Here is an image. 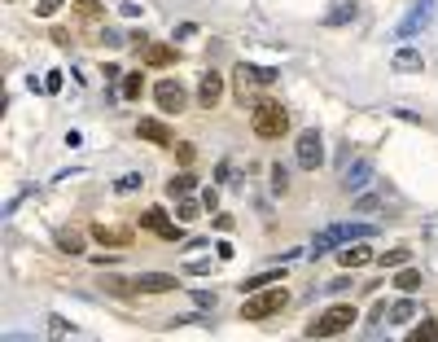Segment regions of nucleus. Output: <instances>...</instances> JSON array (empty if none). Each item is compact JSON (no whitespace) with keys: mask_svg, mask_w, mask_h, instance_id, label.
<instances>
[{"mask_svg":"<svg viewBox=\"0 0 438 342\" xmlns=\"http://www.w3.org/2000/svg\"><path fill=\"white\" fill-rule=\"evenodd\" d=\"M395 285L403 290V294H416V290H421V272H416V268H399Z\"/></svg>","mask_w":438,"mask_h":342,"instance_id":"nucleus-24","label":"nucleus"},{"mask_svg":"<svg viewBox=\"0 0 438 342\" xmlns=\"http://www.w3.org/2000/svg\"><path fill=\"white\" fill-rule=\"evenodd\" d=\"M277 281H281V268L277 272H258V276H250V281H241V294H258V290H268Z\"/></svg>","mask_w":438,"mask_h":342,"instance_id":"nucleus-20","label":"nucleus"},{"mask_svg":"<svg viewBox=\"0 0 438 342\" xmlns=\"http://www.w3.org/2000/svg\"><path fill=\"white\" fill-rule=\"evenodd\" d=\"M75 13H79V18H101V5H96V0H75Z\"/></svg>","mask_w":438,"mask_h":342,"instance_id":"nucleus-30","label":"nucleus"},{"mask_svg":"<svg viewBox=\"0 0 438 342\" xmlns=\"http://www.w3.org/2000/svg\"><path fill=\"white\" fill-rule=\"evenodd\" d=\"M175 220H180V224H193V220H202V206L193 202V198H180V202H175Z\"/></svg>","mask_w":438,"mask_h":342,"instance_id":"nucleus-25","label":"nucleus"},{"mask_svg":"<svg viewBox=\"0 0 438 342\" xmlns=\"http://www.w3.org/2000/svg\"><path fill=\"white\" fill-rule=\"evenodd\" d=\"M105 290L115 299H132V281H123V276H105Z\"/></svg>","mask_w":438,"mask_h":342,"instance_id":"nucleus-28","label":"nucleus"},{"mask_svg":"<svg viewBox=\"0 0 438 342\" xmlns=\"http://www.w3.org/2000/svg\"><path fill=\"white\" fill-rule=\"evenodd\" d=\"M57 250L79 255V250H84V233H79V228H57Z\"/></svg>","mask_w":438,"mask_h":342,"instance_id":"nucleus-18","label":"nucleus"},{"mask_svg":"<svg viewBox=\"0 0 438 342\" xmlns=\"http://www.w3.org/2000/svg\"><path fill=\"white\" fill-rule=\"evenodd\" d=\"M250 123H254V136H263V141H281L289 132V114H285L281 101H258Z\"/></svg>","mask_w":438,"mask_h":342,"instance_id":"nucleus-1","label":"nucleus"},{"mask_svg":"<svg viewBox=\"0 0 438 342\" xmlns=\"http://www.w3.org/2000/svg\"><path fill=\"white\" fill-rule=\"evenodd\" d=\"M351 320H360V316H355V307H351V303H337V307H329L320 320L307 325V338H337V334L351 329Z\"/></svg>","mask_w":438,"mask_h":342,"instance_id":"nucleus-3","label":"nucleus"},{"mask_svg":"<svg viewBox=\"0 0 438 342\" xmlns=\"http://www.w3.org/2000/svg\"><path fill=\"white\" fill-rule=\"evenodd\" d=\"M175 158H180V162H184V167H189V162H193V158H198V150H193V145H189V141H175Z\"/></svg>","mask_w":438,"mask_h":342,"instance_id":"nucleus-35","label":"nucleus"},{"mask_svg":"<svg viewBox=\"0 0 438 342\" xmlns=\"http://www.w3.org/2000/svg\"><path fill=\"white\" fill-rule=\"evenodd\" d=\"M44 92H61V71H48L44 75Z\"/></svg>","mask_w":438,"mask_h":342,"instance_id":"nucleus-37","label":"nucleus"},{"mask_svg":"<svg viewBox=\"0 0 438 342\" xmlns=\"http://www.w3.org/2000/svg\"><path fill=\"white\" fill-rule=\"evenodd\" d=\"M337 259H342V268H364V264H372V259H377V255H372V250L364 246V241H355V246L337 250Z\"/></svg>","mask_w":438,"mask_h":342,"instance_id":"nucleus-16","label":"nucleus"},{"mask_svg":"<svg viewBox=\"0 0 438 342\" xmlns=\"http://www.w3.org/2000/svg\"><path fill=\"white\" fill-rule=\"evenodd\" d=\"M61 5H66V0H36V13H40V18H53Z\"/></svg>","mask_w":438,"mask_h":342,"instance_id":"nucleus-32","label":"nucleus"},{"mask_svg":"<svg viewBox=\"0 0 438 342\" xmlns=\"http://www.w3.org/2000/svg\"><path fill=\"white\" fill-rule=\"evenodd\" d=\"M48 338H53V342L66 338V320H61V316H48Z\"/></svg>","mask_w":438,"mask_h":342,"instance_id":"nucleus-34","label":"nucleus"},{"mask_svg":"<svg viewBox=\"0 0 438 342\" xmlns=\"http://www.w3.org/2000/svg\"><path fill=\"white\" fill-rule=\"evenodd\" d=\"M368 237H377V228H372V224H333V228H324V233L312 241V255L320 259L324 250H333L337 241H368Z\"/></svg>","mask_w":438,"mask_h":342,"instance_id":"nucleus-2","label":"nucleus"},{"mask_svg":"<svg viewBox=\"0 0 438 342\" xmlns=\"http://www.w3.org/2000/svg\"><path fill=\"white\" fill-rule=\"evenodd\" d=\"M421 66H425V57H421L416 48H399L395 53V71H421Z\"/></svg>","mask_w":438,"mask_h":342,"instance_id":"nucleus-23","label":"nucleus"},{"mask_svg":"<svg viewBox=\"0 0 438 342\" xmlns=\"http://www.w3.org/2000/svg\"><path fill=\"white\" fill-rule=\"evenodd\" d=\"M140 185H145V176H140V171H127L123 180H119V193H132V189H140Z\"/></svg>","mask_w":438,"mask_h":342,"instance_id":"nucleus-31","label":"nucleus"},{"mask_svg":"<svg viewBox=\"0 0 438 342\" xmlns=\"http://www.w3.org/2000/svg\"><path fill=\"white\" fill-rule=\"evenodd\" d=\"M154 101H158V110L180 114V110H184V101H189V92H184V84H180V79H158Z\"/></svg>","mask_w":438,"mask_h":342,"instance_id":"nucleus-7","label":"nucleus"},{"mask_svg":"<svg viewBox=\"0 0 438 342\" xmlns=\"http://www.w3.org/2000/svg\"><path fill=\"white\" fill-rule=\"evenodd\" d=\"M294 154H298V167L307 171H316L320 162H324V141L316 127H307V132H298V145H294Z\"/></svg>","mask_w":438,"mask_h":342,"instance_id":"nucleus-6","label":"nucleus"},{"mask_svg":"<svg viewBox=\"0 0 438 342\" xmlns=\"http://www.w3.org/2000/svg\"><path fill=\"white\" fill-rule=\"evenodd\" d=\"M372 171H377V162H372V154H364V158H355L351 167L342 171V189L346 193H360L368 180H372Z\"/></svg>","mask_w":438,"mask_h":342,"instance_id":"nucleus-9","label":"nucleus"},{"mask_svg":"<svg viewBox=\"0 0 438 342\" xmlns=\"http://www.w3.org/2000/svg\"><path fill=\"white\" fill-rule=\"evenodd\" d=\"M136 132H140V141H154V145H175V132L162 119H140L136 123Z\"/></svg>","mask_w":438,"mask_h":342,"instance_id":"nucleus-14","label":"nucleus"},{"mask_svg":"<svg viewBox=\"0 0 438 342\" xmlns=\"http://www.w3.org/2000/svg\"><path fill=\"white\" fill-rule=\"evenodd\" d=\"M132 285L140 290V294H167V290H175V276H167V272H140Z\"/></svg>","mask_w":438,"mask_h":342,"instance_id":"nucleus-13","label":"nucleus"},{"mask_svg":"<svg viewBox=\"0 0 438 342\" xmlns=\"http://www.w3.org/2000/svg\"><path fill=\"white\" fill-rule=\"evenodd\" d=\"M355 281L351 276H337V281H329V285H320V290H329V294H342V290H351Z\"/></svg>","mask_w":438,"mask_h":342,"instance_id":"nucleus-36","label":"nucleus"},{"mask_svg":"<svg viewBox=\"0 0 438 342\" xmlns=\"http://www.w3.org/2000/svg\"><path fill=\"white\" fill-rule=\"evenodd\" d=\"M434 5H438V0H416V5H412V13L399 22V40H412L416 31H425V27L434 22Z\"/></svg>","mask_w":438,"mask_h":342,"instance_id":"nucleus-8","label":"nucleus"},{"mask_svg":"<svg viewBox=\"0 0 438 342\" xmlns=\"http://www.w3.org/2000/svg\"><path fill=\"white\" fill-rule=\"evenodd\" d=\"M272 189H277V193L289 189V167H285V162H272Z\"/></svg>","mask_w":438,"mask_h":342,"instance_id":"nucleus-29","label":"nucleus"},{"mask_svg":"<svg viewBox=\"0 0 438 342\" xmlns=\"http://www.w3.org/2000/svg\"><path fill=\"white\" fill-rule=\"evenodd\" d=\"M219 97H224V75L206 71V75H202V84H198V101H202V110H215V106H219Z\"/></svg>","mask_w":438,"mask_h":342,"instance_id":"nucleus-12","label":"nucleus"},{"mask_svg":"<svg viewBox=\"0 0 438 342\" xmlns=\"http://www.w3.org/2000/svg\"><path fill=\"white\" fill-rule=\"evenodd\" d=\"M193 303H198L202 312H215V294H210V290H193Z\"/></svg>","mask_w":438,"mask_h":342,"instance_id":"nucleus-33","label":"nucleus"},{"mask_svg":"<svg viewBox=\"0 0 438 342\" xmlns=\"http://www.w3.org/2000/svg\"><path fill=\"white\" fill-rule=\"evenodd\" d=\"M0 342H36V338H27V334H5Z\"/></svg>","mask_w":438,"mask_h":342,"instance_id":"nucleus-39","label":"nucleus"},{"mask_svg":"<svg viewBox=\"0 0 438 342\" xmlns=\"http://www.w3.org/2000/svg\"><path fill=\"white\" fill-rule=\"evenodd\" d=\"M193 189H198V176H193V171H180V176H175V180L167 185V193H171V198H189Z\"/></svg>","mask_w":438,"mask_h":342,"instance_id":"nucleus-22","label":"nucleus"},{"mask_svg":"<svg viewBox=\"0 0 438 342\" xmlns=\"http://www.w3.org/2000/svg\"><path fill=\"white\" fill-rule=\"evenodd\" d=\"M408 259H412V250H408V246H399V250H386L377 264H381V268H408Z\"/></svg>","mask_w":438,"mask_h":342,"instance_id":"nucleus-26","label":"nucleus"},{"mask_svg":"<svg viewBox=\"0 0 438 342\" xmlns=\"http://www.w3.org/2000/svg\"><path fill=\"white\" fill-rule=\"evenodd\" d=\"M403 342H438V320H430V316H421V325L403 338Z\"/></svg>","mask_w":438,"mask_h":342,"instance_id":"nucleus-21","label":"nucleus"},{"mask_svg":"<svg viewBox=\"0 0 438 342\" xmlns=\"http://www.w3.org/2000/svg\"><path fill=\"white\" fill-rule=\"evenodd\" d=\"M92 237L110 250H127L132 246V228H110V224H92Z\"/></svg>","mask_w":438,"mask_h":342,"instance_id":"nucleus-11","label":"nucleus"},{"mask_svg":"<svg viewBox=\"0 0 438 342\" xmlns=\"http://www.w3.org/2000/svg\"><path fill=\"white\" fill-rule=\"evenodd\" d=\"M421 316V307L412 303V299H399V303H390V325H408V320H416Z\"/></svg>","mask_w":438,"mask_h":342,"instance_id":"nucleus-19","label":"nucleus"},{"mask_svg":"<svg viewBox=\"0 0 438 342\" xmlns=\"http://www.w3.org/2000/svg\"><path fill=\"white\" fill-rule=\"evenodd\" d=\"M140 228H149V233H158V237H167V241H175V237H180V220H167V211H162V206H149V211H145V215H140Z\"/></svg>","mask_w":438,"mask_h":342,"instance_id":"nucleus-10","label":"nucleus"},{"mask_svg":"<svg viewBox=\"0 0 438 342\" xmlns=\"http://www.w3.org/2000/svg\"><path fill=\"white\" fill-rule=\"evenodd\" d=\"M140 62H145V66H171V62H175V48H171V44H145V48H140Z\"/></svg>","mask_w":438,"mask_h":342,"instance_id":"nucleus-15","label":"nucleus"},{"mask_svg":"<svg viewBox=\"0 0 438 342\" xmlns=\"http://www.w3.org/2000/svg\"><path fill=\"white\" fill-rule=\"evenodd\" d=\"M355 18H360V5H355V0H346V5H337V9L324 13V22H329V27H342V22H355Z\"/></svg>","mask_w":438,"mask_h":342,"instance_id":"nucleus-17","label":"nucleus"},{"mask_svg":"<svg viewBox=\"0 0 438 342\" xmlns=\"http://www.w3.org/2000/svg\"><path fill=\"white\" fill-rule=\"evenodd\" d=\"M145 92V75L140 71H132V75H123V97L127 101H136V97Z\"/></svg>","mask_w":438,"mask_h":342,"instance_id":"nucleus-27","label":"nucleus"},{"mask_svg":"<svg viewBox=\"0 0 438 342\" xmlns=\"http://www.w3.org/2000/svg\"><path fill=\"white\" fill-rule=\"evenodd\" d=\"M285 303H289L285 290H281V285H277V290L268 285V290H258V294L246 299V307H241V320H268V316H277Z\"/></svg>","mask_w":438,"mask_h":342,"instance_id":"nucleus-4","label":"nucleus"},{"mask_svg":"<svg viewBox=\"0 0 438 342\" xmlns=\"http://www.w3.org/2000/svg\"><path fill=\"white\" fill-rule=\"evenodd\" d=\"M268 84H277V71H272V66H250V62H241V66H237V97H241V101H246L254 88H268Z\"/></svg>","mask_w":438,"mask_h":342,"instance_id":"nucleus-5","label":"nucleus"},{"mask_svg":"<svg viewBox=\"0 0 438 342\" xmlns=\"http://www.w3.org/2000/svg\"><path fill=\"white\" fill-rule=\"evenodd\" d=\"M215 202H219V193H215V189H206V193H202V206H206V211H215Z\"/></svg>","mask_w":438,"mask_h":342,"instance_id":"nucleus-38","label":"nucleus"}]
</instances>
